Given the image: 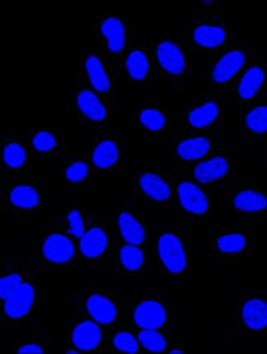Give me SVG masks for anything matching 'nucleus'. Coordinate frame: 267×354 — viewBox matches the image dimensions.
Returning <instances> with one entry per match:
<instances>
[{
  "mask_svg": "<svg viewBox=\"0 0 267 354\" xmlns=\"http://www.w3.org/2000/svg\"><path fill=\"white\" fill-rule=\"evenodd\" d=\"M158 63L170 74H182L185 69V56L180 47L172 41H162L157 47Z\"/></svg>",
  "mask_w": 267,
  "mask_h": 354,
  "instance_id": "nucleus-7",
  "label": "nucleus"
},
{
  "mask_svg": "<svg viewBox=\"0 0 267 354\" xmlns=\"http://www.w3.org/2000/svg\"><path fill=\"white\" fill-rule=\"evenodd\" d=\"M85 66H86L87 76H89V81L94 89L101 91V93H107L111 87V81L109 78H107V73L106 69H104L101 60H99L98 56L89 55L86 58Z\"/></svg>",
  "mask_w": 267,
  "mask_h": 354,
  "instance_id": "nucleus-21",
  "label": "nucleus"
},
{
  "mask_svg": "<svg viewBox=\"0 0 267 354\" xmlns=\"http://www.w3.org/2000/svg\"><path fill=\"white\" fill-rule=\"evenodd\" d=\"M101 33L106 36L107 47L112 53L122 52L124 43H126V28L124 23L116 16H109L101 25Z\"/></svg>",
  "mask_w": 267,
  "mask_h": 354,
  "instance_id": "nucleus-13",
  "label": "nucleus"
},
{
  "mask_svg": "<svg viewBox=\"0 0 267 354\" xmlns=\"http://www.w3.org/2000/svg\"><path fill=\"white\" fill-rule=\"evenodd\" d=\"M27 160V152L22 145L19 144H8L3 148V162L8 168H20Z\"/></svg>",
  "mask_w": 267,
  "mask_h": 354,
  "instance_id": "nucleus-30",
  "label": "nucleus"
},
{
  "mask_svg": "<svg viewBox=\"0 0 267 354\" xmlns=\"http://www.w3.org/2000/svg\"><path fill=\"white\" fill-rule=\"evenodd\" d=\"M193 40L203 48H216L224 43L226 32L215 25H198L193 30Z\"/></svg>",
  "mask_w": 267,
  "mask_h": 354,
  "instance_id": "nucleus-18",
  "label": "nucleus"
},
{
  "mask_svg": "<svg viewBox=\"0 0 267 354\" xmlns=\"http://www.w3.org/2000/svg\"><path fill=\"white\" fill-rule=\"evenodd\" d=\"M158 257L169 272L182 274L186 269L185 247L172 232H165L158 239Z\"/></svg>",
  "mask_w": 267,
  "mask_h": 354,
  "instance_id": "nucleus-1",
  "label": "nucleus"
},
{
  "mask_svg": "<svg viewBox=\"0 0 267 354\" xmlns=\"http://www.w3.org/2000/svg\"><path fill=\"white\" fill-rule=\"evenodd\" d=\"M107 249V234L101 228H91L85 232L79 243V251L87 259H96L101 257Z\"/></svg>",
  "mask_w": 267,
  "mask_h": 354,
  "instance_id": "nucleus-10",
  "label": "nucleus"
},
{
  "mask_svg": "<svg viewBox=\"0 0 267 354\" xmlns=\"http://www.w3.org/2000/svg\"><path fill=\"white\" fill-rule=\"evenodd\" d=\"M165 320V308L156 300H145L134 310V323L142 330H158L160 327H164Z\"/></svg>",
  "mask_w": 267,
  "mask_h": 354,
  "instance_id": "nucleus-2",
  "label": "nucleus"
},
{
  "mask_svg": "<svg viewBox=\"0 0 267 354\" xmlns=\"http://www.w3.org/2000/svg\"><path fill=\"white\" fill-rule=\"evenodd\" d=\"M210 147L211 144L206 137H191L178 144L177 153L183 160H198L210 152Z\"/></svg>",
  "mask_w": 267,
  "mask_h": 354,
  "instance_id": "nucleus-19",
  "label": "nucleus"
},
{
  "mask_svg": "<svg viewBox=\"0 0 267 354\" xmlns=\"http://www.w3.org/2000/svg\"><path fill=\"white\" fill-rule=\"evenodd\" d=\"M19 354H43V349L39 344H23L19 348Z\"/></svg>",
  "mask_w": 267,
  "mask_h": 354,
  "instance_id": "nucleus-37",
  "label": "nucleus"
},
{
  "mask_svg": "<svg viewBox=\"0 0 267 354\" xmlns=\"http://www.w3.org/2000/svg\"><path fill=\"white\" fill-rule=\"evenodd\" d=\"M139 119H140L142 126H144L145 129H149V131H152V132L162 131V129L165 127L164 114H162V112L157 111V109H144L140 112Z\"/></svg>",
  "mask_w": 267,
  "mask_h": 354,
  "instance_id": "nucleus-31",
  "label": "nucleus"
},
{
  "mask_svg": "<svg viewBox=\"0 0 267 354\" xmlns=\"http://www.w3.org/2000/svg\"><path fill=\"white\" fill-rule=\"evenodd\" d=\"M78 107L86 118H89L91 120H96V122L106 119L107 115L106 107L103 106L101 101H99L98 96L89 89H83L81 93L78 94Z\"/></svg>",
  "mask_w": 267,
  "mask_h": 354,
  "instance_id": "nucleus-17",
  "label": "nucleus"
},
{
  "mask_svg": "<svg viewBox=\"0 0 267 354\" xmlns=\"http://www.w3.org/2000/svg\"><path fill=\"white\" fill-rule=\"evenodd\" d=\"M246 63V56L241 49H233V52H228L226 55L221 56V60L215 65L213 68V81L218 82V85H223V82H228L229 79L235 78L236 73L243 68Z\"/></svg>",
  "mask_w": 267,
  "mask_h": 354,
  "instance_id": "nucleus-6",
  "label": "nucleus"
},
{
  "mask_svg": "<svg viewBox=\"0 0 267 354\" xmlns=\"http://www.w3.org/2000/svg\"><path fill=\"white\" fill-rule=\"evenodd\" d=\"M233 205H235L236 210H239V211L257 212V211L266 210L267 198H266V195H262L256 190H244V191H239V193L236 195Z\"/></svg>",
  "mask_w": 267,
  "mask_h": 354,
  "instance_id": "nucleus-20",
  "label": "nucleus"
},
{
  "mask_svg": "<svg viewBox=\"0 0 267 354\" xmlns=\"http://www.w3.org/2000/svg\"><path fill=\"white\" fill-rule=\"evenodd\" d=\"M243 322L249 330L259 331L267 327V302L262 298H251L243 305Z\"/></svg>",
  "mask_w": 267,
  "mask_h": 354,
  "instance_id": "nucleus-9",
  "label": "nucleus"
},
{
  "mask_svg": "<svg viewBox=\"0 0 267 354\" xmlns=\"http://www.w3.org/2000/svg\"><path fill=\"white\" fill-rule=\"evenodd\" d=\"M86 308L96 322L101 324L114 323L116 316H118V308L109 298L103 297V295H91L86 302Z\"/></svg>",
  "mask_w": 267,
  "mask_h": 354,
  "instance_id": "nucleus-11",
  "label": "nucleus"
},
{
  "mask_svg": "<svg viewBox=\"0 0 267 354\" xmlns=\"http://www.w3.org/2000/svg\"><path fill=\"white\" fill-rule=\"evenodd\" d=\"M73 343L74 346L81 351H91L101 343L103 333L98 323L93 322H81L74 327L73 330Z\"/></svg>",
  "mask_w": 267,
  "mask_h": 354,
  "instance_id": "nucleus-8",
  "label": "nucleus"
},
{
  "mask_svg": "<svg viewBox=\"0 0 267 354\" xmlns=\"http://www.w3.org/2000/svg\"><path fill=\"white\" fill-rule=\"evenodd\" d=\"M246 127L254 134H264L267 132V106L254 107L246 115Z\"/></svg>",
  "mask_w": 267,
  "mask_h": 354,
  "instance_id": "nucleus-27",
  "label": "nucleus"
},
{
  "mask_svg": "<svg viewBox=\"0 0 267 354\" xmlns=\"http://www.w3.org/2000/svg\"><path fill=\"white\" fill-rule=\"evenodd\" d=\"M172 353L173 354H178V353H183V351H182V349H172Z\"/></svg>",
  "mask_w": 267,
  "mask_h": 354,
  "instance_id": "nucleus-38",
  "label": "nucleus"
},
{
  "mask_svg": "<svg viewBox=\"0 0 267 354\" xmlns=\"http://www.w3.org/2000/svg\"><path fill=\"white\" fill-rule=\"evenodd\" d=\"M139 185L142 191H144L149 198L156 199V201H167V199L170 198V195H172L170 186L167 185L158 175L142 173L139 178Z\"/></svg>",
  "mask_w": 267,
  "mask_h": 354,
  "instance_id": "nucleus-15",
  "label": "nucleus"
},
{
  "mask_svg": "<svg viewBox=\"0 0 267 354\" xmlns=\"http://www.w3.org/2000/svg\"><path fill=\"white\" fill-rule=\"evenodd\" d=\"M126 68H127V73L131 74L132 79H137V81H140V79H144L149 73L147 56H145L142 52H139V49H136V52H132L131 55L127 56Z\"/></svg>",
  "mask_w": 267,
  "mask_h": 354,
  "instance_id": "nucleus-25",
  "label": "nucleus"
},
{
  "mask_svg": "<svg viewBox=\"0 0 267 354\" xmlns=\"http://www.w3.org/2000/svg\"><path fill=\"white\" fill-rule=\"evenodd\" d=\"M112 343H114V348L119 349V351L129 353V354H136L137 351H139L140 341H137L136 338H134L131 333L120 331L114 336Z\"/></svg>",
  "mask_w": 267,
  "mask_h": 354,
  "instance_id": "nucleus-32",
  "label": "nucleus"
},
{
  "mask_svg": "<svg viewBox=\"0 0 267 354\" xmlns=\"http://www.w3.org/2000/svg\"><path fill=\"white\" fill-rule=\"evenodd\" d=\"M87 173H89V168H87L86 162H74L66 168V178L73 183L83 181L87 177Z\"/></svg>",
  "mask_w": 267,
  "mask_h": 354,
  "instance_id": "nucleus-35",
  "label": "nucleus"
},
{
  "mask_svg": "<svg viewBox=\"0 0 267 354\" xmlns=\"http://www.w3.org/2000/svg\"><path fill=\"white\" fill-rule=\"evenodd\" d=\"M178 199L183 210H186L191 214H204L210 208L206 195L203 193L202 188L193 185L191 181H182L177 188Z\"/></svg>",
  "mask_w": 267,
  "mask_h": 354,
  "instance_id": "nucleus-5",
  "label": "nucleus"
},
{
  "mask_svg": "<svg viewBox=\"0 0 267 354\" xmlns=\"http://www.w3.org/2000/svg\"><path fill=\"white\" fill-rule=\"evenodd\" d=\"M119 231L127 244L139 245L145 241L144 226L129 212H120L119 214Z\"/></svg>",
  "mask_w": 267,
  "mask_h": 354,
  "instance_id": "nucleus-16",
  "label": "nucleus"
},
{
  "mask_svg": "<svg viewBox=\"0 0 267 354\" xmlns=\"http://www.w3.org/2000/svg\"><path fill=\"white\" fill-rule=\"evenodd\" d=\"M33 300H35V289H33L30 283H22L6 300V308L3 310H6L7 316H10V318H23L30 311Z\"/></svg>",
  "mask_w": 267,
  "mask_h": 354,
  "instance_id": "nucleus-3",
  "label": "nucleus"
},
{
  "mask_svg": "<svg viewBox=\"0 0 267 354\" xmlns=\"http://www.w3.org/2000/svg\"><path fill=\"white\" fill-rule=\"evenodd\" d=\"M33 147H35V150H39V152H50V150L56 147V139L50 132L41 131L33 137Z\"/></svg>",
  "mask_w": 267,
  "mask_h": 354,
  "instance_id": "nucleus-34",
  "label": "nucleus"
},
{
  "mask_svg": "<svg viewBox=\"0 0 267 354\" xmlns=\"http://www.w3.org/2000/svg\"><path fill=\"white\" fill-rule=\"evenodd\" d=\"M140 344L150 353H162L167 349V341L157 330H144L139 335Z\"/></svg>",
  "mask_w": 267,
  "mask_h": 354,
  "instance_id": "nucleus-29",
  "label": "nucleus"
},
{
  "mask_svg": "<svg viewBox=\"0 0 267 354\" xmlns=\"http://www.w3.org/2000/svg\"><path fill=\"white\" fill-rule=\"evenodd\" d=\"M119 148L112 140H104L96 145L93 152V164L98 168H109L118 162Z\"/></svg>",
  "mask_w": 267,
  "mask_h": 354,
  "instance_id": "nucleus-22",
  "label": "nucleus"
},
{
  "mask_svg": "<svg viewBox=\"0 0 267 354\" xmlns=\"http://www.w3.org/2000/svg\"><path fill=\"white\" fill-rule=\"evenodd\" d=\"M264 79H266L264 69L259 68V66H253V68H249L246 71L244 76L241 78L239 87H237V94H239V98L244 99V101L253 99L254 96L261 91L262 85H264Z\"/></svg>",
  "mask_w": 267,
  "mask_h": 354,
  "instance_id": "nucleus-14",
  "label": "nucleus"
},
{
  "mask_svg": "<svg viewBox=\"0 0 267 354\" xmlns=\"http://www.w3.org/2000/svg\"><path fill=\"white\" fill-rule=\"evenodd\" d=\"M43 257L55 264H65L74 257V244L65 234H52L43 243Z\"/></svg>",
  "mask_w": 267,
  "mask_h": 354,
  "instance_id": "nucleus-4",
  "label": "nucleus"
},
{
  "mask_svg": "<svg viewBox=\"0 0 267 354\" xmlns=\"http://www.w3.org/2000/svg\"><path fill=\"white\" fill-rule=\"evenodd\" d=\"M229 164L224 157H213L210 160L202 162V164L197 165L195 168V178L200 183H211L223 178L224 175L228 173Z\"/></svg>",
  "mask_w": 267,
  "mask_h": 354,
  "instance_id": "nucleus-12",
  "label": "nucleus"
},
{
  "mask_svg": "<svg viewBox=\"0 0 267 354\" xmlns=\"http://www.w3.org/2000/svg\"><path fill=\"white\" fill-rule=\"evenodd\" d=\"M119 259H120V264H122L124 269L139 270L142 265H144L145 257H144V252H142L137 245L129 244V245H124V247L120 249Z\"/></svg>",
  "mask_w": 267,
  "mask_h": 354,
  "instance_id": "nucleus-26",
  "label": "nucleus"
},
{
  "mask_svg": "<svg viewBox=\"0 0 267 354\" xmlns=\"http://www.w3.org/2000/svg\"><path fill=\"white\" fill-rule=\"evenodd\" d=\"M23 283L22 276L19 274H10V276H6L0 278V297L7 300L10 297V294L14 291L17 287H20Z\"/></svg>",
  "mask_w": 267,
  "mask_h": 354,
  "instance_id": "nucleus-33",
  "label": "nucleus"
},
{
  "mask_svg": "<svg viewBox=\"0 0 267 354\" xmlns=\"http://www.w3.org/2000/svg\"><path fill=\"white\" fill-rule=\"evenodd\" d=\"M220 114V107L216 102H204L202 106L195 107L189 114V122L193 127H206L216 120Z\"/></svg>",
  "mask_w": 267,
  "mask_h": 354,
  "instance_id": "nucleus-23",
  "label": "nucleus"
},
{
  "mask_svg": "<svg viewBox=\"0 0 267 354\" xmlns=\"http://www.w3.org/2000/svg\"><path fill=\"white\" fill-rule=\"evenodd\" d=\"M10 203L17 208H25V210H33L39 206L40 197L39 191L33 186L19 185L10 191Z\"/></svg>",
  "mask_w": 267,
  "mask_h": 354,
  "instance_id": "nucleus-24",
  "label": "nucleus"
},
{
  "mask_svg": "<svg viewBox=\"0 0 267 354\" xmlns=\"http://www.w3.org/2000/svg\"><path fill=\"white\" fill-rule=\"evenodd\" d=\"M216 247L224 254L241 252L246 247V237L243 234H239V232L224 234L218 237V241H216Z\"/></svg>",
  "mask_w": 267,
  "mask_h": 354,
  "instance_id": "nucleus-28",
  "label": "nucleus"
},
{
  "mask_svg": "<svg viewBox=\"0 0 267 354\" xmlns=\"http://www.w3.org/2000/svg\"><path fill=\"white\" fill-rule=\"evenodd\" d=\"M70 223V234L76 236V237H83L85 236V223H83L81 218V212L78 210H71L66 216Z\"/></svg>",
  "mask_w": 267,
  "mask_h": 354,
  "instance_id": "nucleus-36",
  "label": "nucleus"
}]
</instances>
